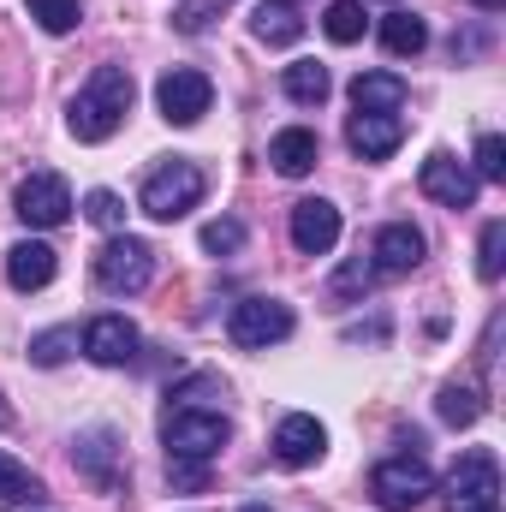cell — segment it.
Segmentation results:
<instances>
[{
	"instance_id": "cell-16",
	"label": "cell",
	"mask_w": 506,
	"mask_h": 512,
	"mask_svg": "<svg viewBox=\"0 0 506 512\" xmlns=\"http://www.w3.org/2000/svg\"><path fill=\"white\" fill-rule=\"evenodd\" d=\"M268 161H274V173H280V179H304V173L322 161V143H316V131L286 126L274 143H268Z\"/></svg>"
},
{
	"instance_id": "cell-12",
	"label": "cell",
	"mask_w": 506,
	"mask_h": 512,
	"mask_svg": "<svg viewBox=\"0 0 506 512\" xmlns=\"http://www.w3.org/2000/svg\"><path fill=\"white\" fill-rule=\"evenodd\" d=\"M322 453H328V429H322L310 411H292V417H280V429H274V459H280V465L304 471V465H316Z\"/></svg>"
},
{
	"instance_id": "cell-29",
	"label": "cell",
	"mask_w": 506,
	"mask_h": 512,
	"mask_svg": "<svg viewBox=\"0 0 506 512\" xmlns=\"http://www.w3.org/2000/svg\"><path fill=\"white\" fill-rule=\"evenodd\" d=\"M84 215H90L102 233H126V203H120L114 191H90V197H84Z\"/></svg>"
},
{
	"instance_id": "cell-18",
	"label": "cell",
	"mask_w": 506,
	"mask_h": 512,
	"mask_svg": "<svg viewBox=\"0 0 506 512\" xmlns=\"http://www.w3.org/2000/svg\"><path fill=\"white\" fill-rule=\"evenodd\" d=\"M251 30H256V42H268V48H292L304 36V12L292 0H256Z\"/></svg>"
},
{
	"instance_id": "cell-19",
	"label": "cell",
	"mask_w": 506,
	"mask_h": 512,
	"mask_svg": "<svg viewBox=\"0 0 506 512\" xmlns=\"http://www.w3.org/2000/svg\"><path fill=\"white\" fill-rule=\"evenodd\" d=\"M405 78H393V72H358L352 78V102H358V114H399L405 108Z\"/></svg>"
},
{
	"instance_id": "cell-33",
	"label": "cell",
	"mask_w": 506,
	"mask_h": 512,
	"mask_svg": "<svg viewBox=\"0 0 506 512\" xmlns=\"http://www.w3.org/2000/svg\"><path fill=\"white\" fill-rule=\"evenodd\" d=\"M477 179H506V137H477V167H471Z\"/></svg>"
},
{
	"instance_id": "cell-35",
	"label": "cell",
	"mask_w": 506,
	"mask_h": 512,
	"mask_svg": "<svg viewBox=\"0 0 506 512\" xmlns=\"http://www.w3.org/2000/svg\"><path fill=\"white\" fill-rule=\"evenodd\" d=\"M6 423H12V411H6V405H0V429H6Z\"/></svg>"
},
{
	"instance_id": "cell-4",
	"label": "cell",
	"mask_w": 506,
	"mask_h": 512,
	"mask_svg": "<svg viewBox=\"0 0 506 512\" xmlns=\"http://www.w3.org/2000/svg\"><path fill=\"white\" fill-rule=\"evenodd\" d=\"M155 280V251L131 233H114L102 251H96V286L108 298H137L143 286Z\"/></svg>"
},
{
	"instance_id": "cell-11",
	"label": "cell",
	"mask_w": 506,
	"mask_h": 512,
	"mask_svg": "<svg viewBox=\"0 0 506 512\" xmlns=\"http://www.w3.org/2000/svg\"><path fill=\"white\" fill-rule=\"evenodd\" d=\"M292 245L304 256H328L340 245V209L328 197H304L292 203Z\"/></svg>"
},
{
	"instance_id": "cell-8",
	"label": "cell",
	"mask_w": 506,
	"mask_h": 512,
	"mask_svg": "<svg viewBox=\"0 0 506 512\" xmlns=\"http://www.w3.org/2000/svg\"><path fill=\"white\" fill-rule=\"evenodd\" d=\"M209 102H215V84H209L203 72H191V66H173V72H161V84H155V108H161L167 126H197V120L209 114Z\"/></svg>"
},
{
	"instance_id": "cell-36",
	"label": "cell",
	"mask_w": 506,
	"mask_h": 512,
	"mask_svg": "<svg viewBox=\"0 0 506 512\" xmlns=\"http://www.w3.org/2000/svg\"><path fill=\"white\" fill-rule=\"evenodd\" d=\"M245 512H268V507H262V501H256V507H245Z\"/></svg>"
},
{
	"instance_id": "cell-24",
	"label": "cell",
	"mask_w": 506,
	"mask_h": 512,
	"mask_svg": "<svg viewBox=\"0 0 506 512\" xmlns=\"http://www.w3.org/2000/svg\"><path fill=\"white\" fill-rule=\"evenodd\" d=\"M30 6V18L48 30V36H72L78 24H84V0H24Z\"/></svg>"
},
{
	"instance_id": "cell-1",
	"label": "cell",
	"mask_w": 506,
	"mask_h": 512,
	"mask_svg": "<svg viewBox=\"0 0 506 512\" xmlns=\"http://www.w3.org/2000/svg\"><path fill=\"white\" fill-rule=\"evenodd\" d=\"M131 96H137V84H131L126 66H96L90 84H84V90L72 96V108H66L72 137H78V143H108L114 131L126 126Z\"/></svg>"
},
{
	"instance_id": "cell-22",
	"label": "cell",
	"mask_w": 506,
	"mask_h": 512,
	"mask_svg": "<svg viewBox=\"0 0 506 512\" xmlns=\"http://www.w3.org/2000/svg\"><path fill=\"white\" fill-rule=\"evenodd\" d=\"M381 48L399 54V60H411V54L429 48V24H423L417 12H387V18H381Z\"/></svg>"
},
{
	"instance_id": "cell-25",
	"label": "cell",
	"mask_w": 506,
	"mask_h": 512,
	"mask_svg": "<svg viewBox=\"0 0 506 512\" xmlns=\"http://www.w3.org/2000/svg\"><path fill=\"white\" fill-rule=\"evenodd\" d=\"M435 411H441V423H453V429H471L477 417H483V393L477 387H441V399H435Z\"/></svg>"
},
{
	"instance_id": "cell-6",
	"label": "cell",
	"mask_w": 506,
	"mask_h": 512,
	"mask_svg": "<svg viewBox=\"0 0 506 512\" xmlns=\"http://www.w3.org/2000/svg\"><path fill=\"white\" fill-rule=\"evenodd\" d=\"M370 495L387 512H411L435 495V471L417 453H393V459H381L376 471H370Z\"/></svg>"
},
{
	"instance_id": "cell-10",
	"label": "cell",
	"mask_w": 506,
	"mask_h": 512,
	"mask_svg": "<svg viewBox=\"0 0 506 512\" xmlns=\"http://www.w3.org/2000/svg\"><path fill=\"white\" fill-rule=\"evenodd\" d=\"M18 221L24 227H66L72 221V185L60 179V173H30L24 185H18Z\"/></svg>"
},
{
	"instance_id": "cell-32",
	"label": "cell",
	"mask_w": 506,
	"mask_h": 512,
	"mask_svg": "<svg viewBox=\"0 0 506 512\" xmlns=\"http://www.w3.org/2000/svg\"><path fill=\"white\" fill-rule=\"evenodd\" d=\"M167 483L179 495H203L209 489V459H167Z\"/></svg>"
},
{
	"instance_id": "cell-26",
	"label": "cell",
	"mask_w": 506,
	"mask_h": 512,
	"mask_svg": "<svg viewBox=\"0 0 506 512\" xmlns=\"http://www.w3.org/2000/svg\"><path fill=\"white\" fill-rule=\"evenodd\" d=\"M322 30H328V42H358L364 36V0H334L328 12H322Z\"/></svg>"
},
{
	"instance_id": "cell-17",
	"label": "cell",
	"mask_w": 506,
	"mask_h": 512,
	"mask_svg": "<svg viewBox=\"0 0 506 512\" xmlns=\"http://www.w3.org/2000/svg\"><path fill=\"white\" fill-rule=\"evenodd\" d=\"M54 268H60V262H54V251H48L42 239H24V245L6 251V280H12L18 292H42V286L54 280Z\"/></svg>"
},
{
	"instance_id": "cell-27",
	"label": "cell",
	"mask_w": 506,
	"mask_h": 512,
	"mask_svg": "<svg viewBox=\"0 0 506 512\" xmlns=\"http://www.w3.org/2000/svg\"><path fill=\"white\" fill-rule=\"evenodd\" d=\"M72 346H78V328H48V334H36V340H30V364L54 370V364H66V358H72Z\"/></svg>"
},
{
	"instance_id": "cell-34",
	"label": "cell",
	"mask_w": 506,
	"mask_h": 512,
	"mask_svg": "<svg viewBox=\"0 0 506 512\" xmlns=\"http://www.w3.org/2000/svg\"><path fill=\"white\" fill-rule=\"evenodd\" d=\"M477 12H506V0H471Z\"/></svg>"
},
{
	"instance_id": "cell-15",
	"label": "cell",
	"mask_w": 506,
	"mask_h": 512,
	"mask_svg": "<svg viewBox=\"0 0 506 512\" xmlns=\"http://www.w3.org/2000/svg\"><path fill=\"white\" fill-rule=\"evenodd\" d=\"M346 143H352L364 161H387V155L405 143V120H399V114H352Z\"/></svg>"
},
{
	"instance_id": "cell-14",
	"label": "cell",
	"mask_w": 506,
	"mask_h": 512,
	"mask_svg": "<svg viewBox=\"0 0 506 512\" xmlns=\"http://www.w3.org/2000/svg\"><path fill=\"white\" fill-rule=\"evenodd\" d=\"M423 251H429V245H423V233H417L411 221H387L376 233V245H370V268H376V274H411V268L423 262Z\"/></svg>"
},
{
	"instance_id": "cell-21",
	"label": "cell",
	"mask_w": 506,
	"mask_h": 512,
	"mask_svg": "<svg viewBox=\"0 0 506 512\" xmlns=\"http://www.w3.org/2000/svg\"><path fill=\"white\" fill-rule=\"evenodd\" d=\"M114 459H120V447H114V429H96V435H84L78 441V465H84V477L96 483V489H120V471H114Z\"/></svg>"
},
{
	"instance_id": "cell-30",
	"label": "cell",
	"mask_w": 506,
	"mask_h": 512,
	"mask_svg": "<svg viewBox=\"0 0 506 512\" xmlns=\"http://www.w3.org/2000/svg\"><path fill=\"white\" fill-rule=\"evenodd\" d=\"M203 251H215V256H233V251H245V221H233V215H221V221H209V227H203Z\"/></svg>"
},
{
	"instance_id": "cell-5",
	"label": "cell",
	"mask_w": 506,
	"mask_h": 512,
	"mask_svg": "<svg viewBox=\"0 0 506 512\" xmlns=\"http://www.w3.org/2000/svg\"><path fill=\"white\" fill-rule=\"evenodd\" d=\"M447 512H501V465L489 447L459 453V465L447 471Z\"/></svg>"
},
{
	"instance_id": "cell-2",
	"label": "cell",
	"mask_w": 506,
	"mask_h": 512,
	"mask_svg": "<svg viewBox=\"0 0 506 512\" xmlns=\"http://www.w3.org/2000/svg\"><path fill=\"white\" fill-rule=\"evenodd\" d=\"M203 191H209V179H203L197 161H167V167H155V173L143 179L137 209H143L149 221H185V215L203 203Z\"/></svg>"
},
{
	"instance_id": "cell-31",
	"label": "cell",
	"mask_w": 506,
	"mask_h": 512,
	"mask_svg": "<svg viewBox=\"0 0 506 512\" xmlns=\"http://www.w3.org/2000/svg\"><path fill=\"white\" fill-rule=\"evenodd\" d=\"M370 280H376L370 256H352V262L334 274V286H328V292H334V298H364V292H370Z\"/></svg>"
},
{
	"instance_id": "cell-20",
	"label": "cell",
	"mask_w": 506,
	"mask_h": 512,
	"mask_svg": "<svg viewBox=\"0 0 506 512\" xmlns=\"http://www.w3.org/2000/svg\"><path fill=\"white\" fill-rule=\"evenodd\" d=\"M280 90H286V102H298V108H322L328 90H334V78H328L322 60H292V66L280 72Z\"/></svg>"
},
{
	"instance_id": "cell-7",
	"label": "cell",
	"mask_w": 506,
	"mask_h": 512,
	"mask_svg": "<svg viewBox=\"0 0 506 512\" xmlns=\"http://www.w3.org/2000/svg\"><path fill=\"white\" fill-rule=\"evenodd\" d=\"M292 328H298V322H292V304H280V298H239L233 316H227V334H233V346H245V352L280 346Z\"/></svg>"
},
{
	"instance_id": "cell-13",
	"label": "cell",
	"mask_w": 506,
	"mask_h": 512,
	"mask_svg": "<svg viewBox=\"0 0 506 512\" xmlns=\"http://www.w3.org/2000/svg\"><path fill=\"white\" fill-rule=\"evenodd\" d=\"M137 328H131L126 316H96L90 328H84V358L90 364H102V370H120V364H131L137 358Z\"/></svg>"
},
{
	"instance_id": "cell-3",
	"label": "cell",
	"mask_w": 506,
	"mask_h": 512,
	"mask_svg": "<svg viewBox=\"0 0 506 512\" xmlns=\"http://www.w3.org/2000/svg\"><path fill=\"white\" fill-rule=\"evenodd\" d=\"M161 441H167V459H215L233 441V423L221 411H203V405H167Z\"/></svg>"
},
{
	"instance_id": "cell-28",
	"label": "cell",
	"mask_w": 506,
	"mask_h": 512,
	"mask_svg": "<svg viewBox=\"0 0 506 512\" xmlns=\"http://www.w3.org/2000/svg\"><path fill=\"white\" fill-rule=\"evenodd\" d=\"M501 268H506V221H489L483 239H477V274L501 280Z\"/></svg>"
},
{
	"instance_id": "cell-23",
	"label": "cell",
	"mask_w": 506,
	"mask_h": 512,
	"mask_svg": "<svg viewBox=\"0 0 506 512\" xmlns=\"http://www.w3.org/2000/svg\"><path fill=\"white\" fill-rule=\"evenodd\" d=\"M42 501H48L42 477L30 465H18V459L0 453V507H42Z\"/></svg>"
},
{
	"instance_id": "cell-9",
	"label": "cell",
	"mask_w": 506,
	"mask_h": 512,
	"mask_svg": "<svg viewBox=\"0 0 506 512\" xmlns=\"http://www.w3.org/2000/svg\"><path fill=\"white\" fill-rule=\"evenodd\" d=\"M417 185H423V197H429V203H441V209H471V203H477V191H483V179H477L465 161H453L447 149H435V155L423 161Z\"/></svg>"
}]
</instances>
